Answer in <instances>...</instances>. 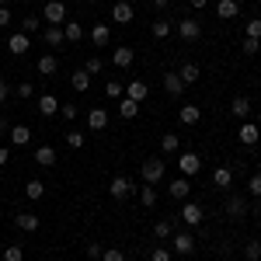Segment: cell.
I'll return each instance as SVG.
<instances>
[{
    "label": "cell",
    "mask_w": 261,
    "mask_h": 261,
    "mask_svg": "<svg viewBox=\"0 0 261 261\" xmlns=\"http://www.w3.org/2000/svg\"><path fill=\"white\" fill-rule=\"evenodd\" d=\"M164 171H167V164L161 161V157H146V161L140 164V174L146 185H157V181L164 178Z\"/></svg>",
    "instance_id": "1"
},
{
    "label": "cell",
    "mask_w": 261,
    "mask_h": 261,
    "mask_svg": "<svg viewBox=\"0 0 261 261\" xmlns=\"http://www.w3.org/2000/svg\"><path fill=\"white\" fill-rule=\"evenodd\" d=\"M171 251L174 254H195V237L188 233V230H181V233H171Z\"/></svg>",
    "instance_id": "2"
},
{
    "label": "cell",
    "mask_w": 261,
    "mask_h": 261,
    "mask_svg": "<svg viewBox=\"0 0 261 261\" xmlns=\"http://www.w3.org/2000/svg\"><path fill=\"white\" fill-rule=\"evenodd\" d=\"M42 21H49V24H63V21H66V4H63V0H49V4L42 7Z\"/></svg>",
    "instance_id": "3"
},
{
    "label": "cell",
    "mask_w": 261,
    "mask_h": 261,
    "mask_svg": "<svg viewBox=\"0 0 261 261\" xmlns=\"http://www.w3.org/2000/svg\"><path fill=\"white\" fill-rule=\"evenodd\" d=\"M178 171H181V178H195L202 171V157L199 153H181L178 157Z\"/></svg>",
    "instance_id": "4"
},
{
    "label": "cell",
    "mask_w": 261,
    "mask_h": 261,
    "mask_svg": "<svg viewBox=\"0 0 261 261\" xmlns=\"http://www.w3.org/2000/svg\"><path fill=\"white\" fill-rule=\"evenodd\" d=\"M42 42H45L49 49H63V45H66L63 24H45V28H42Z\"/></svg>",
    "instance_id": "5"
},
{
    "label": "cell",
    "mask_w": 261,
    "mask_h": 261,
    "mask_svg": "<svg viewBox=\"0 0 261 261\" xmlns=\"http://www.w3.org/2000/svg\"><path fill=\"white\" fill-rule=\"evenodd\" d=\"M237 140H241L244 146H254V143L261 140V125H258V122H251V119H244V125L237 129Z\"/></svg>",
    "instance_id": "6"
},
{
    "label": "cell",
    "mask_w": 261,
    "mask_h": 261,
    "mask_svg": "<svg viewBox=\"0 0 261 261\" xmlns=\"http://www.w3.org/2000/svg\"><path fill=\"white\" fill-rule=\"evenodd\" d=\"M202 216H205V213H202L199 202H185V205H181V223H185V226H199Z\"/></svg>",
    "instance_id": "7"
},
{
    "label": "cell",
    "mask_w": 261,
    "mask_h": 261,
    "mask_svg": "<svg viewBox=\"0 0 261 261\" xmlns=\"http://www.w3.org/2000/svg\"><path fill=\"white\" fill-rule=\"evenodd\" d=\"M108 192H112V199H129V195H133V181L122 178V174H115L112 185H108Z\"/></svg>",
    "instance_id": "8"
},
{
    "label": "cell",
    "mask_w": 261,
    "mask_h": 261,
    "mask_svg": "<svg viewBox=\"0 0 261 261\" xmlns=\"http://www.w3.org/2000/svg\"><path fill=\"white\" fill-rule=\"evenodd\" d=\"M133 18H136V11H133L129 0H119V4L112 7V21H115V24H129Z\"/></svg>",
    "instance_id": "9"
},
{
    "label": "cell",
    "mask_w": 261,
    "mask_h": 261,
    "mask_svg": "<svg viewBox=\"0 0 261 261\" xmlns=\"http://www.w3.org/2000/svg\"><path fill=\"white\" fill-rule=\"evenodd\" d=\"M136 60V53L129 49V45H119V49H112V66H119V70H129Z\"/></svg>",
    "instance_id": "10"
},
{
    "label": "cell",
    "mask_w": 261,
    "mask_h": 261,
    "mask_svg": "<svg viewBox=\"0 0 261 261\" xmlns=\"http://www.w3.org/2000/svg\"><path fill=\"white\" fill-rule=\"evenodd\" d=\"M226 216H230V220H244V216H247V199H244V195H230V199H226Z\"/></svg>",
    "instance_id": "11"
},
{
    "label": "cell",
    "mask_w": 261,
    "mask_h": 261,
    "mask_svg": "<svg viewBox=\"0 0 261 261\" xmlns=\"http://www.w3.org/2000/svg\"><path fill=\"white\" fill-rule=\"evenodd\" d=\"M178 35H181L185 42H195V39L202 35V24H199L195 18H185V21H178Z\"/></svg>",
    "instance_id": "12"
},
{
    "label": "cell",
    "mask_w": 261,
    "mask_h": 261,
    "mask_svg": "<svg viewBox=\"0 0 261 261\" xmlns=\"http://www.w3.org/2000/svg\"><path fill=\"white\" fill-rule=\"evenodd\" d=\"M28 49H32V42H28L24 32H14V35L7 39V53H14V56H24Z\"/></svg>",
    "instance_id": "13"
},
{
    "label": "cell",
    "mask_w": 261,
    "mask_h": 261,
    "mask_svg": "<svg viewBox=\"0 0 261 261\" xmlns=\"http://www.w3.org/2000/svg\"><path fill=\"white\" fill-rule=\"evenodd\" d=\"M56 70H60V56H56V53L39 56V73L42 77H56Z\"/></svg>",
    "instance_id": "14"
},
{
    "label": "cell",
    "mask_w": 261,
    "mask_h": 261,
    "mask_svg": "<svg viewBox=\"0 0 261 261\" xmlns=\"http://www.w3.org/2000/svg\"><path fill=\"white\" fill-rule=\"evenodd\" d=\"M105 125H108V112H105V108H91V112H87V129H91V133H101Z\"/></svg>",
    "instance_id": "15"
},
{
    "label": "cell",
    "mask_w": 261,
    "mask_h": 261,
    "mask_svg": "<svg viewBox=\"0 0 261 261\" xmlns=\"http://www.w3.org/2000/svg\"><path fill=\"white\" fill-rule=\"evenodd\" d=\"M39 216H35V213H18V216H14V226H18V230H24V233H35V230H39Z\"/></svg>",
    "instance_id": "16"
},
{
    "label": "cell",
    "mask_w": 261,
    "mask_h": 261,
    "mask_svg": "<svg viewBox=\"0 0 261 261\" xmlns=\"http://www.w3.org/2000/svg\"><path fill=\"white\" fill-rule=\"evenodd\" d=\"M91 42H94V45H98V49H105V45H108V42H112V28H108V24H105V21H98V24H94V28H91Z\"/></svg>",
    "instance_id": "17"
},
{
    "label": "cell",
    "mask_w": 261,
    "mask_h": 261,
    "mask_svg": "<svg viewBox=\"0 0 261 261\" xmlns=\"http://www.w3.org/2000/svg\"><path fill=\"white\" fill-rule=\"evenodd\" d=\"M216 14H220V21H230L241 14V4L237 0H216Z\"/></svg>",
    "instance_id": "18"
},
{
    "label": "cell",
    "mask_w": 261,
    "mask_h": 261,
    "mask_svg": "<svg viewBox=\"0 0 261 261\" xmlns=\"http://www.w3.org/2000/svg\"><path fill=\"white\" fill-rule=\"evenodd\" d=\"M213 185H216V188H230V185H233V167L220 164V167L213 171Z\"/></svg>",
    "instance_id": "19"
},
{
    "label": "cell",
    "mask_w": 261,
    "mask_h": 261,
    "mask_svg": "<svg viewBox=\"0 0 261 261\" xmlns=\"http://www.w3.org/2000/svg\"><path fill=\"white\" fill-rule=\"evenodd\" d=\"M56 112H60V101H56V94H42V98H39V115L53 119Z\"/></svg>",
    "instance_id": "20"
},
{
    "label": "cell",
    "mask_w": 261,
    "mask_h": 261,
    "mask_svg": "<svg viewBox=\"0 0 261 261\" xmlns=\"http://www.w3.org/2000/svg\"><path fill=\"white\" fill-rule=\"evenodd\" d=\"M178 119H181V125H195V122L202 119V108H199V105H181Z\"/></svg>",
    "instance_id": "21"
},
{
    "label": "cell",
    "mask_w": 261,
    "mask_h": 261,
    "mask_svg": "<svg viewBox=\"0 0 261 261\" xmlns=\"http://www.w3.org/2000/svg\"><path fill=\"white\" fill-rule=\"evenodd\" d=\"M164 91H167L171 98H181V91H185V84H181L178 70H174V73H164Z\"/></svg>",
    "instance_id": "22"
},
{
    "label": "cell",
    "mask_w": 261,
    "mask_h": 261,
    "mask_svg": "<svg viewBox=\"0 0 261 261\" xmlns=\"http://www.w3.org/2000/svg\"><path fill=\"white\" fill-rule=\"evenodd\" d=\"M230 112H233L237 119H251V98H244V94H237V98L230 101Z\"/></svg>",
    "instance_id": "23"
},
{
    "label": "cell",
    "mask_w": 261,
    "mask_h": 261,
    "mask_svg": "<svg viewBox=\"0 0 261 261\" xmlns=\"http://www.w3.org/2000/svg\"><path fill=\"white\" fill-rule=\"evenodd\" d=\"M24 195H28L32 202H39L42 195H45V181H39V178H28V181H24Z\"/></svg>",
    "instance_id": "24"
},
{
    "label": "cell",
    "mask_w": 261,
    "mask_h": 261,
    "mask_svg": "<svg viewBox=\"0 0 261 261\" xmlns=\"http://www.w3.org/2000/svg\"><path fill=\"white\" fill-rule=\"evenodd\" d=\"M7 136H11V143H14V146H28L32 129H28V125H11V133H7Z\"/></svg>",
    "instance_id": "25"
},
{
    "label": "cell",
    "mask_w": 261,
    "mask_h": 261,
    "mask_svg": "<svg viewBox=\"0 0 261 261\" xmlns=\"http://www.w3.org/2000/svg\"><path fill=\"white\" fill-rule=\"evenodd\" d=\"M35 164L39 167H56V150L53 146H39L35 150Z\"/></svg>",
    "instance_id": "26"
},
{
    "label": "cell",
    "mask_w": 261,
    "mask_h": 261,
    "mask_svg": "<svg viewBox=\"0 0 261 261\" xmlns=\"http://www.w3.org/2000/svg\"><path fill=\"white\" fill-rule=\"evenodd\" d=\"M146 94H150V87L143 81H129V87H125V98H133V101H146Z\"/></svg>",
    "instance_id": "27"
},
{
    "label": "cell",
    "mask_w": 261,
    "mask_h": 261,
    "mask_svg": "<svg viewBox=\"0 0 261 261\" xmlns=\"http://www.w3.org/2000/svg\"><path fill=\"white\" fill-rule=\"evenodd\" d=\"M63 35H66V45H73V42L84 39V28L77 21H63Z\"/></svg>",
    "instance_id": "28"
},
{
    "label": "cell",
    "mask_w": 261,
    "mask_h": 261,
    "mask_svg": "<svg viewBox=\"0 0 261 261\" xmlns=\"http://www.w3.org/2000/svg\"><path fill=\"white\" fill-rule=\"evenodd\" d=\"M178 77H181V84H185V87H188V84H195L202 77V70L199 66H195V63H185V66H181L178 70Z\"/></svg>",
    "instance_id": "29"
},
{
    "label": "cell",
    "mask_w": 261,
    "mask_h": 261,
    "mask_svg": "<svg viewBox=\"0 0 261 261\" xmlns=\"http://www.w3.org/2000/svg\"><path fill=\"white\" fill-rule=\"evenodd\" d=\"M119 115H122V119H136V115H140V101L119 98Z\"/></svg>",
    "instance_id": "30"
},
{
    "label": "cell",
    "mask_w": 261,
    "mask_h": 261,
    "mask_svg": "<svg viewBox=\"0 0 261 261\" xmlns=\"http://www.w3.org/2000/svg\"><path fill=\"white\" fill-rule=\"evenodd\" d=\"M167 192H171L174 199H188V192H192V185H188V178H174L171 185H167Z\"/></svg>",
    "instance_id": "31"
},
{
    "label": "cell",
    "mask_w": 261,
    "mask_h": 261,
    "mask_svg": "<svg viewBox=\"0 0 261 261\" xmlns=\"http://www.w3.org/2000/svg\"><path fill=\"white\" fill-rule=\"evenodd\" d=\"M178 146H181L178 133H164V136H161V150H164V153H178Z\"/></svg>",
    "instance_id": "32"
},
{
    "label": "cell",
    "mask_w": 261,
    "mask_h": 261,
    "mask_svg": "<svg viewBox=\"0 0 261 261\" xmlns=\"http://www.w3.org/2000/svg\"><path fill=\"white\" fill-rule=\"evenodd\" d=\"M150 32H153V39H167V35H171V21H167V18H157L153 24H150Z\"/></svg>",
    "instance_id": "33"
},
{
    "label": "cell",
    "mask_w": 261,
    "mask_h": 261,
    "mask_svg": "<svg viewBox=\"0 0 261 261\" xmlns=\"http://www.w3.org/2000/svg\"><path fill=\"white\" fill-rule=\"evenodd\" d=\"M21 32H24V35H32V32H42V18H39V14H28V18L21 21Z\"/></svg>",
    "instance_id": "34"
},
{
    "label": "cell",
    "mask_w": 261,
    "mask_h": 261,
    "mask_svg": "<svg viewBox=\"0 0 261 261\" xmlns=\"http://www.w3.org/2000/svg\"><path fill=\"white\" fill-rule=\"evenodd\" d=\"M4 261H24V247L21 244H7L4 247Z\"/></svg>",
    "instance_id": "35"
},
{
    "label": "cell",
    "mask_w": 261,
    "mask_h": 261,
    "mask_svg": "<svg viewBox=\"0 0 261 261\" xmlns=\"http://www.w3.org/2000/svg\"><path fill=\"white\" fill-rule=\"evenodd\" d=\"M70 84H73V91H87V87H91V73H84V70H77V73L70 77Z\"/></svg>",
    "instance_id": "36"
},
{
    "label": "cell",
    "mask_w": 261,
    "mask_h": 261,
    "mask_svg": "<svg viewBox=\"0 0 261 261\" xmlns=\"http://www.w3.org/2000/svg\"><path fill=\"white\" fill-rule=\"evenodd\" d=\"M244 258H247V261H261V241L244 244Z\"/></svg>",
    "instance_id": "37"
},
{
    "label": "cell",
    "mask_w": 261,
    "mask_h": 261,
    "mask_svg": "<svg viewBox=\"0 0 261 261\" xmlns=\"http://www.w3.org/2000/svg\"><path fill=\"white\" fill-rule=\"evenodd\" d=\"M105 94H108V98H115V101H119V98H125V87H122L119 81H108V84H105Z\"/></svg>",
    "instance_id": "38"
},
{
    "label": "cell",
    "mask_w": 261,
    "mask_h": 261,
    "mask_svg": "<svg viewBox=\"0 0 261 261\" xmlns=\"http://www.w3.org/2000/svg\"><path fill=\"white\" fill-rule=\"evenodd\" d=\"M140 202L146 205V209H153V205H157V192H153L150 185H146V188H140Z\"/></svg>",
    "instance_id": "39"
},
{
    "label": "cell",
    "mask_w": 261,
    "mask_h": 261,
    "mask_svg": "<svg viewBox=\"0 0 261 261\" xmlns=\"http://www.w3.org/2000/svg\"><path fill=\"white\" fill-rule=\"evenodd\" d=\"M153 233H157L161 241H164V237H171V233H174V226H171V220H157V223H153Z\"/></svg>",
    "instance_id": "40"
},
{
    "label": "cell",
    "mask_w": 261,
    "mask_h": 261,
    "mask_svg": "<svg viewBox=\"0 0 261 261\" xmlns=\"http://www.w3.org/2000/svg\"><path fill=\"white\" fill-rule=\"evenodd\" d=\"M14 91H18V98H24V101H28V98H35V84H32V81H21L18 87H14Z\"/></svg>",
    "instance_id": "41"
},
{
    "label": "cell",
    "mask_w": 261,
    "mask_h": 261,
    "mask_svg": "<svg viewBox=\"0 0 261 261\" xmlns=\"http://www.w3.org/2000/svg\"><path fill=\"white\" fill-rule=\"evenodd\" d=\"M101 70H105V63H101V56H91V60L84 63V73H91V77H94V73H101Z\"/></svg>",
    "instance_id": "42"
},
{
    "label": "cell",
    "mask_w": 261,
    "mask_h": 261,
    "mask_svg": "<svg viewBox=\"0 0 261 261\" xmlns=\"http://www.w3.org/2000/svg\"><path fill=\"white\" fill-rule=\"evenodd\" d=\"M171 254H174L171 247H153L150 251V261H171Z\"/></svg>",
    "instance_id": "43"
},
{
    "label": "cell",
    "mask_w": 261,
    "mask_h": 261,
    "mask_svg": "<svg viewBox=\"0 0 261 261\" xmlns=\"http://www.w3.org/2000/svg\"><path fill=\"white\" fill-rule=\"evenodd\" d=\"M101 261H125V254H122L119 247H105L101 251Z\"/></svg>",
    "instance_id": "44"
},
{
    "label": "cell",
    "mask_w": 261,
    "mask_h": 261,
    "mask_svg": "<svg viewBox=\"0 0 261 261\" xmlns=\"http://www.w3.org/2000/svg\"><path fill=\"white\" fill-rule=\"evenodd\" d=\"M247 39H258L261 42V18H251V21H247Z\"/></svg>",
    "instance_id": "45"
},
{
    "label": "cell",
    "mask_w": 261,
    "mask_h": 261,
    "mask_svg": "<svg viewBox=\"0 0 261 261\" xmlns=\"http://www.w3.org/2000/svg\"><path fill=\"white\" fill-rule=\"evenodd\" d=\"M247 188H251V195H254V199H261V174H251Z\"/></svg>",
    "instance_id": "46"
},
{
    "label": "cell",
    "mask_w": 261,
    "mask_h": 261,
    "mask_svg": "<svg viewBox=\"0 0 261 261\" xmlns=\"http://www.w3.org/2000/svg\"><path fill=\"white\" fill-rule=\"evenodd\" d=\"M66 143H70L73 150H81L84 146V133H66Z\"/></svg>",
    "instance_id": "47"
},
{
    "label": "cell",
    "mask_w": 261,
    "mask_h": 261,
    "mask_svg": "<svg viewBox=\"0 0 261 261\" xmlns=\"http://www.w3.org/2000/svg\"><path fill=\"white\" fill-rule=\"evenodd\" d=\"M258 49H261V42H258V39H244V53H247V56H254Z\"/></svg>",
    "instance_id": "48"
},
{
    "label": "cell",
    "mask_w": 261,
    "mask_h": 261,
    "mask_svg": "<svg viewBox=\"0 0 261 261\" xmlns=\"http://www.w3.org/2000/svg\"><path fill=\"white\" fill-rule=\"evenodd\" d=\"M101 251H105L101 244H87V258L91 261H101Z\"/></svg>",
    "instance_id": "49"
},
{
    "label": "cell",
    "mask_w": 261,
    "mask_h": 261,
    "mask_svg": "<svg viewBox=\"0 0 261 261\" xmlns=\"http://www.w3.org/2000/svg\"><path fill=\"white\" fill-rule=\"evenodd\" d=\"M60 115L63 119H77V105H60Z\"/></svg>",
    "instance_id": "50"
},
{
    "label": "cell",
    "mask_w": 261,
    "mask_h": 261,
    "mask_svg": "<svg viewBox=\"0 0 261 261\" xmlns=\"http://www.w3.org/2000/svg\"><path fill=\"white\" fill-rule=\"evenodd\" d=\"M11 7H0V28H7V24H11Z\"/></svg>",
    "instance_id": "51"
},
{
    "label": "cell",
    "mask_w": 261,
    "mask_h": 261,
    "mask_svg": "<svg viewBox=\"0 0 261 261\" xmlns=\"http://www.w3.org/2000/svg\"><path fill=\"white\" fill-rule=\"evenodd\" d=\"M7 98H11V84H7L4 77H0V105H4Z\"/></svg>",
    "instance_id": "52"
},
{
    "label": "cell",
    "mask_w": 261,
    "mask_h": 261,
    "mask_svg": "<svg viewBox=\"0 0 261 261\" xmlns=\"http://www.w3.org/2000/svg\"><path fill=\"white\" fill-rule=\"evenodd\" d=\"M0 133H11V119H7L4 112H0Z\"/></svg>",
    "instance_id": "53"
},
{
    "label": "cell",
    "mask_w": 261,
    "mask_h": 261,
    "mask_svg": "<svg viewBox=\"0 0 261 261\" xmlns=\"http://www.w3.org/2000/svg\"><path fill=\"white\" fill-rule=\"evenodd\" d=\"M7 161H11V150H7V146H0V167H4Z\"/></svg>",
    "instance_id": "54"
},
{
    "label": "cell",
    "mask_w": 261,
    "mask_h": 261,
    "mask_svg": "<svg viewBox=\"0 0 261 261\" xmlns=\"http://www.w3.org/2000/svg\"><path fill=\"white\" fill-rule=\"evenodd\" d=\"M188 4H192L195 11H202V7H209V0H188Z\"/></svg>",
    "instance_id": "55"
},
{
    "label": "cell",
    "mask_w": 261,
    "mask_h": 261,
    "mask_svg": "<svg viewBox=\"0 0 261 261\" xmlns=\"http://www.w3.org/2000/svg\"><path fill=\"white\" fill-rule=\"evenodd\" d=\"M167 4H171V0H153V7H157V11H164Z\"/></svg>",
    "instance_id": "56"
},
{
    "label": "cell",
    "mask_w": 261,
    "mask_h": 261,
    "mask_svg": "<svg viewBox=\"0 0 261 261\" xmlns=\"http://www.w3.org/2000/svg\"><path fill=\"white\" fill-rule=\"evenodd\" d=\"M258 125H261V108H258Z\"/></svg>",
    "instance_id": "57"
},
{
    "label": "cell",
    "mask_w": 261,
    "mask_h": 261,
    "mask_svg": "<svg viewBox=\"0 0 261 261\" xmlns=\"http://www.w3.org/2000/svg\"><path fill=\"white\" fill-rule=\"evenodd\" d=\"M0 7H7V0H0Z\"/></svg>",
    "instance_id": "58"
},
{
    "label": "cell",
    "mask_w": 261,
    "mask_h": 261,
    "mask_svg": "<svg viewBox=\"0 0 261 261\" xmlns=\"http://www.w3.org/2000/svg\"><path fill=\"white\" fill-rule=\"evenodd\" d=\"M87 4H91V0H87Z\"/></svg>",
    "instance_id": "59"
}]
</instances>
